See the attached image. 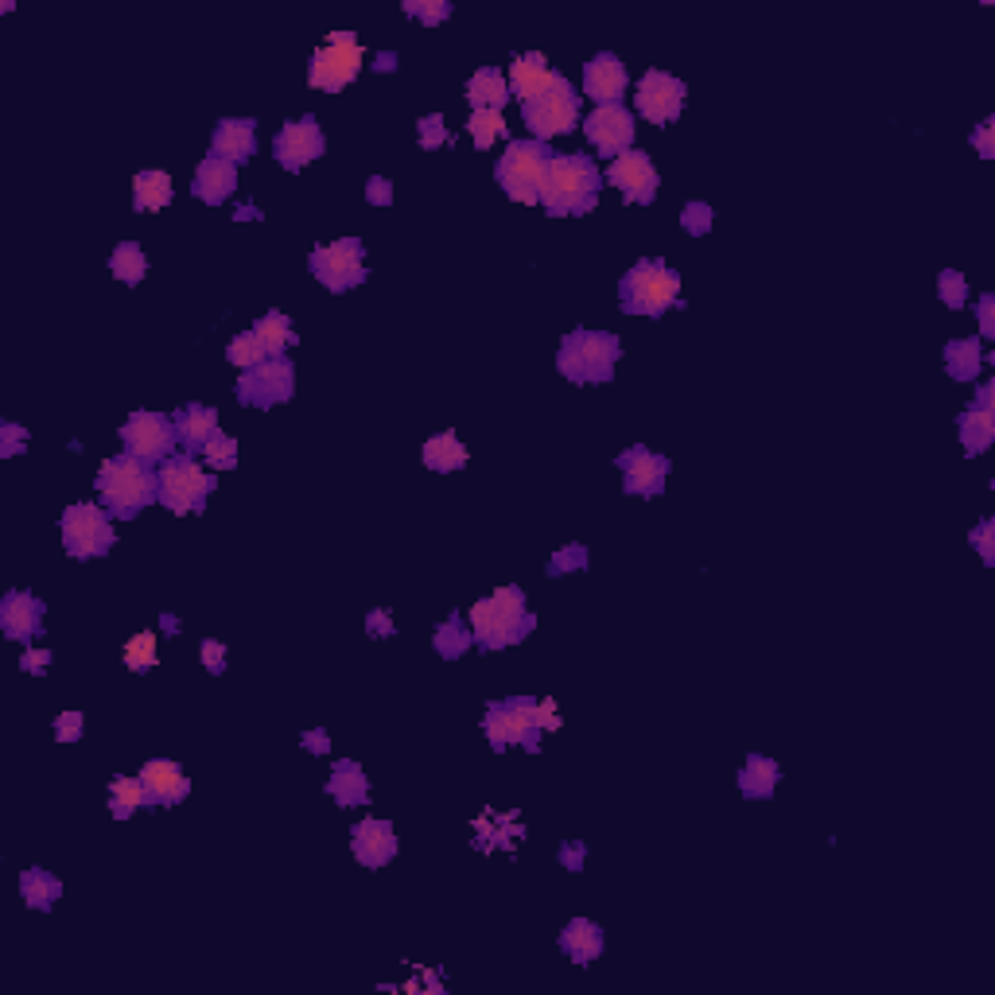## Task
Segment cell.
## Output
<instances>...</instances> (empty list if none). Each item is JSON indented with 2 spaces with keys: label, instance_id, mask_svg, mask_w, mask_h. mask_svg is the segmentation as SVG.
Here are the masks:
<instances>
[{
  "label": "cell",
  "instance_id": "obj_17",
  "mask_svg": "<svg viewBox=\"0 0 995 995\" xmlns=\"http://www.w3.org/2000/svg\"><path fill=\"white\" fill-rule=\"evenodd\" d=\"M327 152V137L324 129H319V121L315 117H300V121H289L284 129L277 132V140H272V156H277V164L284 167V172H304L312 160H319Z\"/></svg>",
  "mask_w": 995,
  "mask_h": 995
},
{
  "label": "cell",
  "instance_id": "obj_58",
  "mask_svg": "<svg viewBox=\"0 0 995 995\" xmlns=\"http://www.w3.org/2000/svg\"><path fill=\"white\" fill-rule=\"evenodd\" d=\"M366 634H370V637H389V634H397L394 614H389V611H370V614H366Z\"/></svg>",
  "mask_w": 995,
  "mask_h": 995
},
{
  "label": "cell",
  "instance_id": "obj_45",
  "mask_svg": "<svg viewBox=\"0 0 995 995\" xmlns=\"http://www.w3.org/2000/svg\"><path fill=\"white\" fill-rule=\"evenodd\" d=\"M937 296H941L945 307H964L969 304V280H964L957 269H945L941 277H937Z\"/></svg>",
  "mask_w": 995,
  "mask_h": 995
},
{
  "label": "cell",
  "instance_id": "obj_34",
  "mask_svg": "<svg viewBox=\"0 0 995 995\" xmlns=\"http://www.w3.org/2000/svg\"><path fill=\"white\" fill-rule=\"evenodd\" d=\"M957 429H961L964 455H984L995 440V417L987 409H964L957 417Z\"/></svg>",
  "mask_w": 995,
  "mask_h": 995
},
{
  "label": "cell",
  "instance_id": "obj_28",
  "mask_svg": "<svg viewBox=\"0 0 995 995\" xmlns=\"http://www.w3.org/2000/svg\"><path fill=\"white\" fill-rule=\"evenodd\" d=\"M560 949L572 957L576 964H592V961H599V952H602V929L595 926L592 917H572L564 929H560Z\"/></svg>",
  "mask_w": 995,
  "mask_h": 995
},
{
  "label": "cell",
  "instance_id": "obj_20",
  "mask_svg": "<svg viewBox=\"0 0 995 995\" xmlns=\"http://www.w3.org/2000/svg\"><path fill=\"white\" fill-rule=\"evenodd\" d=\"M140 782H144V794H149L152 809H172V805L187 801V794H191V777H187L184 766L172 762V759L144 762Z\"/></svg>",
  "mask_w": 995,
  "mask_h": 995
},
{
  "label": "cell",
  "instance_id": "obj_10",
  "mask_svg": "<svg viewBox=\"0 0 995 995\" xmlns=\"http://www.w3.org/2000/svg\"><path fill=\"white\" fill-rule=\"evenodd\" d=\"M59 529H62V549H67L74 560L105 557V552L114 549V541H117V529H114L109 510L94 506V502H74V506L62 510Z\"/></svg>",
  "mask_w": 995,
  "mask_h": 995
},
{
  "label": "cell",
  "instance_id": "obj_32",
  "mask_svg": "<svg viewBox=\"0 0 995 995\" xmlns=\"http://www.w3.org/2000/svg\"><path fill=\"white\" fill-rule=\"evenodd\" d=\"M467 102H471L475 109H497V114H502V105L510 102V82L502 79L494 67L475 70L471 79H467Z\"/></svg>",
  "mask_w": 995,
  "mask_h": 995
},
{
  "label": "cell",
  "instance_id": "obj_55",
  "mask_svg": "<svg viewBox=\"0 0 995 995\" xmlns=\"http://www.w3.org/2000/svg\"><path fill=\"white\" fill-rule=\"evenodd\" d=\"M366 199L374 202V207H389V202H394V184H389L385 175H374L366 184Z\"/></svg>",
  "mask_w": 995,
  "mask_h": 995
},
{
  "label": "cell",
  "instance_id": "obj_12",
  "mask_svg": "<svg viewBox=\"0 0 995 995\" xmlns=\"http://www.w3.org/2000/svg\"><path fill=\"white\" fill-rule=\"evenodd\" d=\"M307 269L312 277L324 284L327 292H350L359 289L366 280V249H362V237H342L331 245H315L312 257H307Z\"/></svg>",
  "mask_w": 995,
  "mask_h": 995
},
{
  "label": "cell",
  "instance_id": "obj_46",
  "mask_svg": "<svg viewBox=\"0 0 995 995\" xmlns=\"http://www.w3.org/2000/svg\"><path fill=\"white\" fill-rule=\"evenodd\" d=\"M417 137H420V149H447V144H455V137L444 129V117L440 114H429L417 121Z\"/></svg>",
  "mask_w": 995,
  "mask_h": 995
},
{
  "label": "cell",
  "instance_id": "obj_7",
  "mask_svg": "<svg viewBox=\"0 0 995 995\" xmlns=\"http://www.w3.org/2000/svg\"><path fill=\"white\" fill-rule=\"evenodd\" d=\"M552 156H557V152H552L545 140H532V137L510 140L506 152L497 156V167H494L497 187H502L514 202H529L532 207V202H537V191H541L545 167H549Z\"/></svg>",
  "mask_w": 995,
  "mask_h": 995
},
{
  "label": "cell",
  "instance_id": "obj_1",
  "mask_svg": "<svg viewBox=\"0 0 995 995\" xmlns=\"http://www.w3.org/2000/svg\"><path fill=\"white\" fill-rule=\"evenodd\" d=\"M482 731H487L494 751L506 747H525V751H541V731H560V712L552 700H532V696H506L490 700L487 716H482Z\"/></svg>",
  "mask_w": 995,
  "mask_h": 995
},
{
  "label": "cell",
  "instance_id": "obj_15",
  "mask_svg": "<svg viewBox=\"0 0 995 995\" xmlns=\"http://www.w3.org/2000/svg\"><path fill=\"white\" fill-rule=\"evenodd\" d=\"M684 102H689V86H684L677 74H665V70H646L642 82H637L634 105L637 114L646 117L649 125H672L684 114Z\"/></svg>",
  "mask_w": 995,
  "mask_h": 995
},
{
  "label": "cell",
  "instance_id": "obj_19",
  "mask_svg": "<svg viewBox=\"0 0 995 995\" xmlns=\"http://www.w3.org/2000/svg\"><path fill=\"white\" fill-rule=\"evenodd\" d=\"M614 467L622 471V482H627L630 494L637 497H657L665 490V479H669V459L649 447L634 444L614 459Z\"/></svg>",
  "mask_w": 995,
  "mask_h": 995
},
{
  "label": "cell",
  "instance_id": "obj_18",
  "mask_svg": "<svg viewBox=\"0 0 995 995\" xmlns=\"http://www.w3.org/2000/svg\"><path fill=\"white\" fill-rule=\"evenodd\" d=\"M584 132L599 156H622L634 144V114L619 102L595 105L592 117L584 121Z\"/></svg>",
  "mask_w": 995,
  "mask_h": 995
},
{
  "label": "cell",
  "instance_id": "obj_4",
  "mask_svg": "<svg viewBox=\"0 0 995 995\" xmlns=\"http://www.w3.org/2000/svg\"><path fill=\"white\" fill-rule=\"evenodd\" d=\"M97 494L109 517L132 522L140 510L156 502V471L132 455H114L97 467Z\"/></svg>",
  "mask_w": 995,
  "mask_h": 995
},
{
  "label": "cell",
  "instance_id": "obj_2",
  "mask_svg": "<svg viewBox=\"0 0 995 995\" xmlns=\"http://www.w3.org/2000/svg\"><path fill=\"white\" fill-rule=\"evenodd\" d=\"M599 184L602 172L595 167L592 156L567 152V156H552L545 167L541 191L537 202L549 210L552 219H572V214H592L599 202Z\"/></svg>",
  "mask_w": 995,
  "mask_h": 995
},
{
  "label": "cell",
  "instance_id": "obj_29",
  "mask_svg": "<svg viewBox=\"0 0 995 995\" xmlns=\"http://www.w3.org/2000/svg\"><path fill=\"white\" fill-rule=\"evenodd\" d=\"M549 79H552V70H549V62H545L541 51L517 55L514 67H510V97L529 102L532 94H541Z\"/></svg>",
  "mask_w": 995,
  "mask_h": 995
},
{
  "label": "cell",
  "instance_id": "obj_44",
  "mask_svg": "<svg viewBox=\"0 0 995 995\" xmlns=\"http://www.w3.org/2000/svg\"><path fill=\"white\" fill-rule=\"evenodd\" d=\"M405 16L420 20V24H444L447 16H452V0H405L401 4Z\"/></svg>",
  "mask_w": 995,
  "mask_h": 995
},
{
  "label": "cell",
  "instance_id": "obj_11",
  "mask_svg": "<svg viewBox=\"0 0 995 995\" xmlns=\"http://www.w3.org/2000/svg\"><path fill=\"white\" fill-rule=\"evenodd\" d=\"M366 51H362L359 35L354 32H331L327 44L315 47L312 62H307V86L312 90H327V94H339L342 86L359 79Z\"/></svg>",
  "mask_w": 995,
  "mask_h": 995
},
{
  "label": "cell",
  "instance_id": "obj_5",
  "mask_svg": "<svg viewBox=\"0 0 995 995\" xmlns=\"http://www.w3.org/2000/svg\"><path fill=\"white\" fill-rule=\"evenodd\" d=\"M619 354H622L619 335L576 327V331H567L564 342H560L557 370L572 385H607L614 377V366H619Z\"/></svg>",
  "mask_w": 995,
  "mask_h": 995
},
{
  "label": "cell",
  "instance_id": "obj_42",
  "mask_svg": "<svg viewBox=\"0 0 995 995\" xmlns=\"http://www.w3.org/2000/svg\"><path fill=\"white\" fill-rule=\"evenodd\" d=\"M467 132H471L475 149H490L497 137H506V121L497 109H475L471 121H467Z\"/></svg>",
  "mask_w": 995,
  "mask_h": 995
},
{
  "label": "cell",
  "instance_id": "obj_14",
  "mask_svg": "<svg viewBox=\"0 0 995 995\" xmlns=\"http://www.w3.org/2000/svg\"><path fill=\"white\" fill-rule=\"evenodd\" d=\"M117 436H121V444H125V455H132V459H140V464H149V467L172 459L175 444H179V440H175L172 417H164V412H149V409L132 412V417L121 424Z\"/></svg>",
  "mask_w": 995,
  "mask_h": 995
},
{
  "label": "cell",
  "instance_id": "obj_50",
  "mask_svg": "<svg viewBox=\"0 0 995 995\" xmlns=\"http://www.w3.org/2000/svg\"><path fill=\"white\" fill-rule=\"evenodd\" d=\"M24 447H27V432L20 429V424H12V420H4V424H0V455L12 459V455H20Z\"/></svg>",
  "mask_w": 995,
  "mask_h": 995
},
{
  "label": "cell",
  "instance_id": "obj_9",
  "mask_svg": "<svg viewBox=\"0 0 995 995\" xmlns=\"http://www.w3.org/2000/svg\"><path fill=\"white\" fill-rule=\"evenodd\" d=\"M522 117L529 125L532 140L549 144L560 132H572L580 125V94L576 86L552 70V79L545 82L541 94H532L529 102H522Z\"/></svg>",
  "mask_w": 995,
  "mask_h": 995
},
{
  "label": "cell",
  "instance_id": "obj_16",
  "mask_svg": "<svg viewBox=\"0 0 995 995\" xmlns=\"http://www.w3.org/2000/svg\"><path fill=\"white\" fill-rule=\"evenodd\" d=\"M602 179L611 187H619L622 202H630V207H649L657 199V187H662V175H657L654 160L637 149L614 156Z\"/></svg>",
  "mask_w": 995,
  "mask_h": 995
},
{
  "label": "cell",
  "instance_id": "obj_24",
  "mask_svg": "<svg viewBox=\"0 0 995 995\" xmlns=\"http://www.w3.org/2000/svg\"><path fill=\"white\" fill-rule=\"evenodd\" d=\"M172 424H175V440L184 444L187 455L202 452L210 440L219 436V412L207 409V405H179L172 412Z\"/></svg>",
  "mask_w": 995,
  "mask_h": 995
},
{
  "label": "cell",
  "instance_id": "obj_3",
  "mask_svg": "<svg viewBox=\"0 0 995 995\" xmlns=\"http://www.w3.org/2000/svg\"><path fill=\"white\" fill-rule=\"evenodd\" d=\"M537 619L525 607V592L522 587H497L494 595L479 599L471 607V634L475 646L482 649H506L517 646L522 637L532 634Z\"/></svg>",
  "mask_w": 995,
  "mask_h": 995
},
{
  "label": "cell",
  "instance_id": "obj_30",
  "mask_svg": "<svg viewBox=\"0 0 995 995\" xmlns=\"http://www.w3.org/2000/svg\"><path fill=\"white\" fill-rule=\"evenodd\" d=\"M777 777H782V766H777L774 759H766V754H751V759L742 762V770H739L742 797H751V801H766V797H774Z\"/></svg>",
  "mask_w": 995,
  "mask_h": 995
},
{
  "label": "cell",
  "instance_id": "obj_22",
  "mask_svg": "<svg viewBox=\"0 0 995 995\" xmlns=\"http://www.w3.org/2000/svg\"><path fill=\"white\" fill-rule=\"evenodd\" d=\"M44 599H35L32 592H9L0 599V630L9 642H32L35 634H44Z\"/></svg>",
  "mask_w": 995,
  "mask_h": 995
},
{
  "label": "cell",
  "instance_id": "obj_53",
  "mask_svg": "<svg viewBox=\"0 0 995 995\" xmlns=\"http://www.w3.org/2000/svg\"><path fill=\"white\" fill-rule=\"evenodd\" d=\"M681 222H684V230L689 234H707V226H712V207L707 202H689L684 207V214H681Z\"/></svg>",
  "mask_w": 995,
  "mask_h": 995
},
{
  "label": "cell",
  "instance_id": "obj_35",
  "mask_svg": "<svg viewBox=\"0 0 995 995\" xmlns=\"http://www.w3.org/2000/svg\"><path fill=\"white\" fill-rule=\"evenodd\" d=\"M254 335H257V342L265 347L269 359H280V354L296 342V327H292V319L284 312H265L261 319H257Z\"/></svg>",
  "mask_w": 995,
  "mask_h": 995
},
{
  "label": "cell",
  "instance_id": "obj_23",
  "mask_svg": "<svg viewBox=\"0 0 995 995\" xmlns=\"http://www.w3.org/2000/svg\"><path fill=\"white\" fill-rule=\"evenodd\" d=\"M627 62L614 51H599L592 62H584V94L599 105H611L627 94Z\"/></svg>",
  "mask_w": 995,
  "mask_h": 995
},
{
  "label": "cell",
  "instance_id": "obj_43",
  "mask_svg": "<svg viewBox=\"0 0 995 995\" xmlns=\"http://www.w3.org/2000/svg\"><path fill=\"white\" fill-rule=\"evenodd\" d=\"M265 359H269V354H265V347L257 342L254 331H242L226 347V362L230 366H237V370H254V366H261Z\"/></svg>",
  "mask_w": 995,
  "mask_h": 995
},
{
  "label": "cell",
  "instance_id": "obj_27",
  "mask_svg": "<svg viewBox=\"0 0 995 995\" xmlns=\"http://www.w3.org/2000/svg\"><path fill=\"white\" fill-rule=\"evenodd\" d=\"M327 797H331L339 809H359V805L370 801V777L362 770V762L354 759H339L331 766V777H327Z\"/></svg>",
  "mask_w": 995,
  "mask_h": 995
},
{
  "label": "cell",
  "instance_id": "obj_37",
  "mask_svg": "<svg viewBox=\"0 0 995 995\" xmlns=\"http://www.w3.org/2000/svg\"><path fill=\"white\" fill-rule=\"evenodd\" d=\"M980 362H984L980 339H952L949 347H945V370H949V377H957V382H976Z\"/></svg>",
  "mask_w": 995,
  "mask_h": 995
},
{
  "label": "cell",
  "instance_id": "obj_39",
  "mask_svg": "<svg viewBox=\"0 0 995 995\" xmlns=\"http://www.w3.org/2000/svg\"><path fill=\"white\" fill-rule=\"evenodd\" d=\"M109 272H114V280L137 289L140 280H144V272H149V257H144V249H140L137 242H121L114 254H109Z\"/></svg>",
  "mask_w": 995,
  "mask_h": 995
},
{
  "label": "cell",
  "instance_id": "obj_36",
  "mask_svg": "<svg viewBox=\"0 0 995 995\" xmlns=\"http://www.w3.org/2000/svg\"><path fill=\"white\" fill-rule=\"evenodd\" d=\"M20 894L32 910H51L62 894V882L44 867H27V871H20Z\"/></svg>",
  "mask_w": 995,
  "mask_h": 995
},
{
  "label": "cell",
  "instance_id": "obj_40",
  "mask_svg": "<svg viewBox=\"0 0 995 995\" xmlns=\"http://www.w3.org/2000/svg\"><path fill=\"white\" fill-rule=\"evenodd\" d=\"M140 805H149V794H144V782H140V777H114V782H109V812H114L117 821L132 817Z\"/></svg>",
  "mask_w": 995,
  "mask_h": 995
},
{
  "label": "cell",
  "instance_id": "obj_25",
  "mask_svg": "<svg viewBox=\"0 0 995 995\" xmlns=\"http://www.w3.org/2000/svg\"><path fill=\"white\" fill-rule=\"evenodd\" d=\"M254 152H257V121L226 117V121H219L214 132H210V156H222L230 164H237V160H249Z\"/></svg>",
  "mask_w": 995,
  "mask_h": 995
},
{
  "label": "cell",
  "instance_id": "obj_21",
  "mask_svg": "<svg viewBox=\"0 0 995 995\" xmlns=\"http://www.w3.org/2000/svg\"><path fill=\"white\" fill-rule=\"evenodd\" d=\"M350 852H354V859H359L362 867H370V871L385 867L389 859L397 856V832H394V824L377 821V817H366V821H359L354 829H350Z\"/></svg>",
  "mask_w": 995,
  "mask_h": 995
},
{
  "label": "cell",
  "instance_id": "obj_33",
  "mask_svg": "<svg viewBox=\"0 0 995 995\" xmlns=\"http://www.w3.org/2000/svg\"><path fill=\"white\" fill-rule=\"evenodd\" d=\"M420 459H424L429 471L452 475V471H459V467H467V447L459 444L455 432H440V436H429V444H424Z\"/></svg>",
  "mask_w": 995,
  "mask_h": 995
},
{
  "label": "cell",
  "instance_id": "obj_59",
  "mask_svg": "<svg viewBox=\"0 0 995 995\" xmlns=\"http://www.w3.org/2000/svg\"><path fill=\"white\" fill-rule=\"evenodd\" d=\"M20 669L35 672V677H44V672L51 669V649H27V654L20 657Z\"/></svg>",
  "mask_w": 995,
  "mask_h": 995
},
{
  "label": "cell",
  "instance_id": "obj_8",
  "mask_svg": "<svg viewBox=\"0 0 995 995\" xmlns=\"http://www.w3.org/2000/svg\"><path fill=\"white\" fill-rule=\"evenodd\" d=\"M214 494V475H207L191 455H172L156 467V502L172 514H202Z\"/></svg>",
  "mask_w": 995,
  "mask_h": 995
},
{
  "label": "cell",
  "instance_id": "obj_41",
  "mask_svg": "<svg viewBox=\"0 0 995 995\" xmlns=\"http://www.w3.org/2000/svg\"><path fill=\"white\" fill-rule=\"evenodd\" d=\"M125 669L129 672H144L156 665V634L152 630H140V634H132L129 642H125Z\"/></svg>",
  "mask_w": 995,
  "mask_h": 995
},
{
  "label": "cell",
  "instance_id": "obj_48",
  "mask_svg": "<svg viewBox=\"0 0 995 995\" xmlns=\"http://www.w3.org/2000/svg\"><path fill=\"white\" fill-rule=\"evenodd\" d=\"M580 567H587V549L584 545H567V549H560L557 557L549 560V576H564V572H580Z\"/></svg>",
  "mask_w": 995,
  "mask_h": 995
},
{
  "label": "cell",
  "instance_id": "obj_56",
  "mask_svg": "<svg viewBox=\"0 0 995 995\" xmlns=\"http://www.w3.org/2000/svg\"><path fill=\"white\" fill-rule=\"evenodd\" d=\"M584 856H587V847L580 844V840H572V844H564L557 852L560 867H567V871H584Z\"/></svg>",
  "mask_w": 995,
  "mask_h": 995
},
{
  "label": "cell",
  "instance_id": "obj_61",
  "mask_svg": "<svg viewBox=\"0 0 995 995\" xmlns=\"http://www.w3.org/2000/svg\"><path fill=\"white\" fill-rule=\"evenodd\" d=\"M992 401H995V382H980V389H976V409H987V412H992Z\"/></svg>",
  "mask_w": 995,
  "mask_h": 995
},
{
  "label": "cell",
  "instance_id": "obj_52",
  "mask_svg": "<svg viewBox=\"0 0 995 995\" xmlns=\"http://www.w3.org/2000/svg\"><path fill=\"white\" fill-rule=\"evenodd\" d=\"M199 654H202V669H207L210 677H222V672H226V646H222V642L207 637L199 646Z\"/></svg>",
  "mask_w": 995,
  "mask_h": 995
},
{
  "label": "cell",
  "instance_id": "obj_57",
  "mask_svg": "<svg viewBox=\"0 0 995 995\" xmlns=\"http://www.w3.org/2000/svg\"><path fill=\"white\" fill-rule=\"evenodd\" d=\"M972 144H976V152H980L984 160H992V156H995V121H992V117H987V121L980 125L976 132H972Z\"/></svg>",
  "mask_w": 995,
  "mask_h": 995
},
{
  "label": "cell",
  "instance_id": "obj_13",
  "mask_svg": "<svg viewBox=\"0 0 995 995\" xmlns=\"http://www.w3.org/2000/svg\"><path fill=\"white\" fill-rule=\"evenodd\" d=\"M234 394H237V401L249 405V409H277V405H284L292 394H296V366L289 362V354L265 359L261 366L242 370Z\"/></svg>",
  "mask_w": 995,
  "mask_h": 995
},
{
  "label": "cell",
  "instance_id": "obj_62",
  "mask_svg": "<svg viewBox=\"0 0 995 995\" xmlns=\"http://www.w3.org/2000/svg\"><path fill=\"white\" fill-rule=\"evenodd\" d=\"M160 622H164V634H179V622H175V614H164Z\"/></svg>",
  "mask_w": 995,
  "mask_h": 995
},
{
  "label": "cell",
  "instance_id": "obj_38",
  "mask_svg": "<svg viewBox=\"0 0 995 995\" xmlns=\"http://www.w3.org/2000/svg\"><path fill=\"white\" fill-rule=\"evenodd\" d=\"M432 646H436V654L447 657V662L464 657L467 649L475 646V634H471V627L464 622V614H459V611L447 614V622L436 630V637H432Z\"/></svg>",
  "mask_w": 995,
  "mask_h": 995
},
{
  "label": "cell",
  "instance_id": "obj_47",
  "mask_svg": "<svg viewBox=\"0 0 995 995\" xmlns=\"http://www.w3.org/2000/svg\"><path fill=\"white\" fill-rule=\"evenodd\" d=\"M202 455H207L210 467H219V471H234L237 467V440L234 436H214L207 447H202Z\"/></svg>",
  "mask_w": 995,
  "mask_h": 995
},
{
  "label": "cell",
  "instance_id": "obj_49",
  "mask_svg": "<svg viewBox=\"0 0 995 995\" xmlns=\"http://www.w3.org/2000/svg\"><path fill=\"white\" fill-rule=\"evenodd\" d=\"M969 541H972V549L980 552V560H984V564H995V522H992V517H984V522L972 529Z\"/></svg>",
  "mask_w": 995,
  "mask_h": 995
},
{
  "label": "cell",
  "instance_id": "obj_54",
  "mask_svg": "<svg viewBox=\"0 0 995 995\" xmlns=\"http://www.w3.org/2000/svg\"><path fill=\"white\" fill-rule=\"evenodd\" d=\"M976 315H980V335H984V339H995V296L992 292L980 296Z\"/></svg>",
  "mask_w": 995,
  "mask_h": 995
},
{
  "label": "cell",
  "instance_id": "obj_51",
  "mask_svg": "<svg viewBox=\"0 0 995 995\" xmlns=\"http://www.w3.org/2000/svg\"><path fill=\"white\" fill-rule=\"evenodd\" d=\"M82 731H86V719H82V712H62V716L55 719V739H59V742H79Z\"/></svg>",
  "mask_w": 995,
  "mask_h": 995
},
{
  "label": "cell",
  "instance_id": "obj_6",
  "mask_svg": "<svg viewBox=\"0 0 995 995\" xmlns=\"http://www.w3.org/2000/svg\"><path fill=\"white\" fill-rule=\"evenodd\" d=\"M681 272L669 269L662 257H642L619 280V304L627 315H665L681 304Z\"/></svg>",
  "mask_w": 995,
  "mask_h": 995
},
{
  "label": "cell",
  "instance_id": "obj_26",
  "mask_svg": "<svg viewBox=\"0 0 995 995\" xmlns=\"http://www.w3.org/2000/svg\"><path fill=\"white\" fill-rule=\"evenodd\" d=\"M234 187H237V164H230L222 156H207L199 164V172H195L191 195L199 202H207V207H219V202H226L234 195Z\"/></svg>",
  "mask_w": 995,
  "mask_h": 995
},
{
  "label": "cell",
  "instance_id": "obj_60",
  "mask_svg": "<svg viewBox=\"0 0 995 995\" xmlns=\"http://www.w3.org/2000/svg\"><path fill=\"white\" fill-rule=\"evenodd\" d=\"M300 742H304L312 754H327V751H331V735H327V731H304V739H300Z\"/></svg>",
  "mask_w": 995,
  "mask_h": 995
},
{
  "label": "cell",
  "instance_id": "obj_31",
  "mask_svg": "<svg viewBox=\"0 0 995 995\" xmlns=\"http://www.w3.org/2000/svg\"><path fill=\"white\" fill-rule=\"evenodd\" d=\"M175 187H172V175L167 172H137L132 175V207L140 214H156L172 202Z\"/></svg>",
  "mask_w": 995,
  "mask_h": 995
}]
</instances>
